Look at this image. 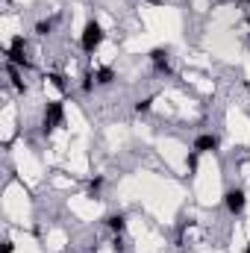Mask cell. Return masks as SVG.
I'll return each mask as SVG.
<instances>
[{
  "instance_id": "obj_4",
  "label": "cell",
  "mask_w": 250,
  "mask_h": 253,
  "mask_svg": "<svg viewBox=\"0 0 250 253\" xmlns=\"http://www.w3.org/2000/svg\"><path fill=\"white\" fill-rule=\"evenodd\" d=\"M224 203H227V209H230L233 215H239V212H245L248 197H245V191L242 189H230L227 194H224Z\"/></svg>"
},
{
  "instance_id": "obj_12",
  "label": "cell",
  "mask_w": 250,
  "mask_h": 253,
  "mask_svg": "<svg viewBox=\"0 0 250 253\" xmlns=\"http://www.w3.org/2000/svg\"><path fill=\"white\" fill-rule=\"evenodd\" d=\"M94 88V74H88L85 80H83V91H91Z\"/></svg>"
},
{
  "instance_id": "obj_3",
  "label": "cell",
  "mask_w": 250,
  "mask_h": 253,
  "mask_svg": "<svg viewBox=\"0 0 250 253\" xmlns=\"http://www.w3.org/2000/svg\"><path fill=\"white\" fill-rule=\"evenodd\" d=\"M6 56H9V65H15V68H30V59H27V44H24V39L18 36V39H12V44H9V50H6Z\"/></svg>"
},
{
  "instance_id": "obj_14",
  "label": "cell",
  "mask_w": 250,
  "mask_h": 253,
  "mask_svg": "<svg viewBox=\"0 0 250 253\" xmlns=\"http://www.w3.org/2000/svg\"><path fill=\"white\" fill-rule=\"evenodd\" d=\"M100 186H103V180H100V177H94V180H91V186H88V191H91V194H97Z\"/></svg>"
},
{
  "instance_id": "obj_11",
  "label": "cell",
  "mask_w": 250,
  "mask_h": 253,
  "mask_svg": "<svg viewBox=\"0 0 250 253\" xmlns=\"http://www.w3.org/2000/svg\"><path fill=\"white\" fill-rule=\"evenodd\" d=\"M47 80H50V83H53L56 88H62V91H65V88H68V85H65V77H62V74H50Z\"/></svg>"
},
{
  "instance_id": "obj_1",
  "label": "cell",
  "mask_w": 250,
  "mask_h": 253,
  "mask_svg": "<svg viewBox=\"0 0 250 253\" xmlns=\"http://www.w3.org/2000/svg\"><path fill=\"white\" fill-rule=\"evenodd\" d=\"M100 44H103V27L97 21H88L85 30H83V50L85 53H94Z\"/></svg>"
},
{
  "instance_id": "obj_16",
  "label": "cell",
  "mask_w": 250,
  "mask_h": 253,
  "mask_svg": "<svg viewBox=\"0 0 250 253\" xmlns=\"http://www.w3.org/2000/svg\"><path fill=\"white\" fill-rule=\"evenodd\" d=\"M15 251V245H12V242H6V245H3V253H12Z\"/></svg>"
},
{
  "instance_id": "obj_9",
  "label": "cell",
  "mask_w": 250,
  "mask_h": 253,
  "mask_svg": "<svg viewBox=\"0 0 250 253\" xmlns=\"http://www.w3.org/2000/svg\"><path fill=\"white\" fill-rule=\"evenodd\" d=\"M50 30H53V21H50V18L36 24V33H39V36H50Z\"/></svg>"
},
{
  "instance_id": "obj_13",
  "label": "cell",
  "mask_w": 250,
  "mask_h": 253,
  "mask_svg": "<svg viewBox=\"0 0 250 253\" xmlns=\"http://www.w3.org/2000/svg\"><path fill=\"white\" fill-rule=\"evenodd\" d=\"M186 165H188V171H197V150H194V153L186 159Z\"/></svg>"
},
{
  "instance_id": "obj_8",
  "label": "cell",
  "mask_w": 250,
  "mask_h": 253,
  "mask_svg": "<svg viewBox=\"0 0 250 253\" xmlns=\"http://www.w3.org/2000/svg\"><path fill=\"white\" fill-rule=\"evenodd\" d=\"M94 80H97L100 85H109V83L115 80V74H112V68H100V71L94 74Z\"/></svg>"
},
{
  "instance_id": "obj_2",
  "label": "cell",
  "mask_w": 250,
  "mask_h": 253,
  "mask_svg": "<svg viewBox=\"0 0 250 253\" xmlns=\"http://www.w3.org/2000/svg\"><path fill=\"white\" fill-rule=\"evenodd\" d=\"M62 121H65V109H62V103L50 100V103L44 106V118H42V129H44V132H50V129L62 126Z\"/></svg>"
},
{
  "instance_id": "obj_5",
  "label": "cell",
  "mask_w": 250,
  "mask_h": 253,
  "mask_svg": "<svg viewBox=\"0 0 250 253\" xmlns=\"http://www.w3.org/2000/svg\"><path fill=\"white\" fill-rule=\"evenodd\" d=\"M194 150L197 153H209V150H218V135H200L194 141Z\"/></svg>"
},
{
  "instance_id": "obj_6",
  "label": "cell",
  "mask_w": 250,
  "mask_h": 253,
  "mask_svg": "<svg viewBox=\"0 0 250 253\" xmlns=\"http://www.w3.org/2000/svg\"><path fill=\"white\" fill-rule=\"evenodd\" d=\"M150 62L156 65V71H171V62H168V53L162 50V47H156V50H150Z\"/></svg>"
},
{
  "instance_id": "obj_18",
  "label": "cell",
  "mask_w": 250,
  "mask_h": 253,
  "mask_svg": "<svg viewBox=\"0 0 250 253\" xmlns=\"http://www.w3.org/2000/svg\"><path fill=\"white\" fill-rule=\"evenodd\" d=\"M245 253H250V248H245Z\"/></svg>"
},
{
  "instance_id": "obj_17",
  "label": "cell",
  "mask_w": 250,
  "mask_h": 253,
  "mask_svg": "<svg viewBox=\"0 0 250 253\" xmlns=\"http://www.w3.org/2000/svg\"><path fill=\"white\" fill-rule=\"evenodd\" d=\"M150 3H153V6H159V3H165V0H150Z\"/></svg>"
},
{
  "instance_id": "obj_15",
  "label": "cell",
  "mask_w": 250,
  "mask_h": 253,
  "mask_svg": "<svg viewBox=\"0 0 250 253\" xmlns=\"http://www.w3.org/2000/svg\"><path fill=\"white\" fill-rule=\"evenodd\" d=\"M112 251H115V253H124V242H121V236H115V242H112Z\"/></svg>"
},
{
  "instance_id": "obj_7",
  "label": "cell",
  "mask_w": 250,
  "mask_h": 253,
  "mask_svg": "<svg viewBox=\"0 0 250 253\" xmlns=\"http://www.w3.org/2000/svg\"><path fill=\"white\" fill-rule=\"evenodd\" d=\"M106 227H109L112 233H118V236H121V233L126 230V218L121 215V212H118V215H109V218H106Z\"/></svg>"
},
{
  "instance_id": "obj_10",
  "label": "cell",
  "mask_w": 250,
  "mask_h": 253,
  "mask_svg": "<svg viewBox=\"0 0 250 253\" xmlns=\"http://www.w3.org/2000/svg\"><path fill=\"white\" fill-rule=\"evenodd\" d=\"M150 106H153V97H144L135 103V112H150Z\"/></svg>"
}]
</instances>
